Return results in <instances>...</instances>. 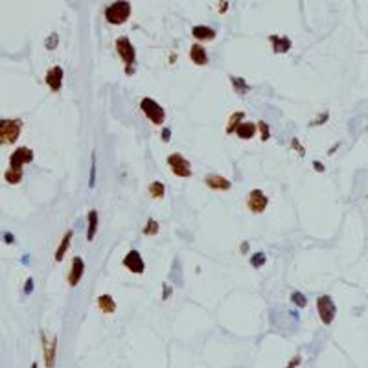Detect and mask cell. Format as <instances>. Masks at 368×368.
I'll return each instance as SVG.
<instances>
[{
    "label": "cell",
    "mask_w": 368,
    "mask_h": 368,
    "mask_svg": "<svg viewBox=\"0 0 368 368\" xmlns=\"http://www.w3.org/2000/svg\"><path fill=\"white\" fill-rule=\"evenodd\" d=\"M313 168L317 169V171H321V173H322V171H324V166H322L321 162H317V161L313 162Z\"/></svg>",
    "instance_id": "cell-34"
},
{
    "label": "cell",
    "mask_w": 368,
    "mask_h": 368,
    "mask_svg": "<svg viewBox=\"0 0 368 368\" xmlns=\"http://www.w3.org/2000/svg\"><path fill=\"white\" fill-rule=\"evenodd\" d=\"M265 261H267V256L263 253H256L251 256V265H253L254 269H260L265 265Z\"/></svg>",
    "instance_id": "cell-24"
},
{
    "label": "cell",
    "mask_w": 368,
    "mask_h": 368,
    "mask_svg": "<svg viewBox=\"0 0 368 368\" xmlns=\"http://www.w3.org/2000/svg\"><path fill=\"white\" fill-rule=\"evenodd\" d=\"M326 120H328V113H324V115H322L321 118H319V120H315L313 125H321V123H322V122H326Z\"/></svg>",
    "instance_id": "cell-33"
},
{
    "label": "cell",
    "mask_w": 368,
    "mask_h": 368,
    "mask_svg": "<svg viewBox=\"0 0 368 368\" xmlns=\"http://www.w3.org/2000/svg\"><path fill=\"white\" fill-rule=\"evenodd\" d=\"M129 17H131V4L127 0H116V2H113L111 6L105 8V21L109 24L120 26V24L127 23Z\"/></svg>",
    "instance_id": "cell-2"
},
{
    "label": "cell",
    "mask_w": 368,
    "mask_h": 368,
    "mask_svg": "<svg viewBox=\"0 0 368 368\" xmlns=\"http://www.w3.org/2000/svg\"><path fill=\"white\" fill-rule=\"evenodd\" d=\"M23 133V122L17 118H4L0 120V146H8V144H15L19 137Z\"/></svg>",
    "instance_id": "cell-3"
},
{
    "label": "cell",
    "mask_w": 368,
    "mask_h": 368,
    "mask_svg": "<svg viewBox=\"0 0 368 368\" xmlns=\"http://www.w3.org/2000/svg\"><path fill=\"white\" fill-rule=\"evenodd\" d=\"M267 195L261 192V190H253L247 197V207L253 214H263L265 208H267Z\"/></svg>",
    "instance_id": "cell-8"
},
{
    "label": "cell",
    "mask_w": 368,
    "mask_h": 368,
    "mask_svg": "<svg viewBox=\"0 0 368 368\" xmlns=\"http://www.w3.org/2000/svg\"><path fill=\"white\" fill-rule=\"evenodd\" d=\"M168 164L177 177H192V164L181 153H173L168 157Z\"/></svg>",
    "instance_id": "cell-7"
},
{
    "label": "cell",
    "mask_w": 368,
    "mask_h": 368,
    "mask_svg": "<svg viewBox=\"0 0 368 368\" xmlns=\"http://www.w3.org/2000/svg\"><path fill=\"white\" fill-rule=\"evenodd\" d=\"M83 273H85V261L81 260L79 256H76V258L72 260V269H70V275H69L70 287H76V285L81 282V278H83Z\"/></svg>",
    "instance_id": "cell-11"
},
{
    "label": "cell",
    "mask_w": 368,
    "mask_h": 368,
    "mask_svg": "<svg viewBox=\"0 0 368 368\" xmlns=\"http://www.w3.org/2000/svg\"><path fill=\"white\" fill-rule=\"evenodd\" d=\"M230 81H232V87H234V91L238 92L239 96H245L247 92L251 91V87L247 85V81L243 79V77H230Z\"/></svg>",
    "instance_id": "cell-20"
},
{
    "label": "cell",
    "mask_w": 368,
    "mask_h": 368,
    "mask_svg": "<svg viewBox=\"0 0 368 368\" xmlns=\"http://www.w3.org/2000/svg\"><path fill=\"white\" fill-rule=\"evenodd\" d=\"M4 238H6V241H13V236H11V234H6Z\"/></svg>",
    "instance_id": "cell-36"
},
{
    "label": "cell",
    "mask_w": 368,
    "mask_h": 368,
    "mask_svg": "<svg viewBox=\"0 0 368 368\" xmlns=\"http://www.w3.org/2000/svg\"><path fill=\"white\" fill-rule=\"evenodd\" d=\"M116 52H118L120 59L125 65V74L133 76L135 74V67H137V52H135V46L131 45L129 37L116 39Z\"/></svg>",
    "instance_id": "cell-1"
},
{
    "label": "cell",
    "mask_w": 368,
    "mask_h": 368,
    "mask_svg": "<svg viewBox=\"0 0 368 368\" xmlns=\"http://www.w3.org/2000/svg\"><path fill=\"white\" fill-rule=\"evenodd\" d=\"M24 291H26V295H30V293L33 291V280H31V278H28V280H26V287H24Z\"/></svg>",
    "instance_id": "cell-31"
},
{
    "label": "cell",
    "mask_w": 368,
    "mask_h": 368,
    "mask_svg": "<svg viewBox=\"0 0 368 368\" xmlns=\"http://www.w3.org/2000/svg\"><path fill=\"white\" fill-rule=\"evenodd\" d=\"M55 46H57V35H55V33H52V35H50V39L46 41V48H55Z\"/></svg>",
    "instance_id": "cell-30"
},
{
    "label": "cell",
    "mask_w": 368,
    "mask_h": 368,
    "mask_svg": "<svg viewBox=\"0 0 368 368\" xmlns=\"http://www.w3.org/2000/svg\"><path fill=\"white\" fill-rule=\"evenodd\" d=\"M96 230H98V212H96V210H91V212H89V229H87V239H89V241L94 239Z\"/></svg>",
    "instance_id": "cell-19"
},
{
    "label": "cell",
    "mask_w": 368,
    "mask_h": 368,
    "mask_svg": "<svg viewBox=\"0 0 368 368\" xmlns=\"http://www.w3.org/2000/svg\"><path fill=\"white\" fill-rule=\"evenodd\" d=\"M98 307H100L101 313L111 315L116 311V302L111 295H101V297H98Z\"/></svg>",
    "instance_id": "cell-16"
},
{
    "label": "cell",
    "mask_w": 368,
    "mask_h": 368,
    "mask_svg": "<svg viewBox=\"0 0 368 368\" xmlns=\"http://www.w3.org/2000/svg\"><path fill=\"white\" fill-rule=\"evenodd\" d=\"M269 41H271V45H273V50H275V54H287L289 50H291V39L289 37H280V35H271L269 37Z\"/></svg>",
    "instance_id": "cell-14"
},
{
    "label": "cell",
    "mask_w": 368,
    "mask_h": 368,
    "mask_svg": "<svg viewBox=\"0 0 368 368\" xmlns=\"http://www.w3.org/2000/svg\"><path fill=\"white\" fill-rule=\"evenodd\" d=\"M205 184H207L208 188H212V190H221V192H227V190L232 188V183H230L229 179H225L221 175H215V173H210V175L205 177Z\"/></svg>",
    "instance_id": "cell-12"
},
{
    "label": "cell",
    "mask_w": 368,
    "mask_h": 368,
    "mask_svg": "<svg viewBox=\"0 0 368 368\" xmlns=\"http://www.w3.org/2000/svg\"><path fill=\"white\" fill-rule=\"evenodd\" d=\"M225 6H227V2H221V9H219L221 13H225V11H227V8H225Z\"/></svg>",
    "instance_id": "cell-35"
},
{
    "label": "cell",
    "mask_w": 368,
    "mask_h": 368,
    "mask_svg": "<svg viewBox=\"0 0 368 368\" xmlns=\"http://www.w3.org/2000/svg\"><path fill=\"white\" fill-rule=\"evenodd\" d=\"M243 118H245V113H243V111H238V113H234V115L230 116L229 125H227V133H229V135H232V133H234V129L238 127V123L241 122Z\"/></svg>",
    "instance_id": "cell-21"
},
{
    "label": "cell",
    "mask_w": 368,
    "mask_h": 368,
    "mask_svg": "<svg viewBox=\"0 0 368 368\" xmlns=\"http://www.w3.org/2000/svg\"><path fill=\"white\" fill-rule=\"evenodd\" d=\"M149 193H151V197H155V199H162L164 197V184L161 181L151 183L149 184Z\"/></svg>",
    "instance_id": "cell-23"
},
{
    "label": "cell",
    "mask_w": 368,
    "mask_h": 368,
    "mask_svg": "<svg viewBox=\"0 0 368 368\" xmlns=\"http://www.w3.org/2000/svg\"><path fill=\"white\" fill-rule=\"evenodd\" d=\"M31 161H33V151H31L30 147H19L9 157V169L23 171L24 166L30 164Z\"/></svg>",
    "instance_id": "cell-6"
},
{
    "label": "cell",
    "mask_w": 368,
    "mask_h": 368,
    "mask_svg": "<svg viewBox=\"0 0 368 368\" xmlns=\"http://www.w3.org/2000/svg\"><path fill=\"white\" fill-rule=\"evenodd\" d=\"M72 236H74L72 230H69V232L65 234V238L61 239V245H59V249L55 251V261H63V258H65V254H67V251H69V247H70Z\"/></svg>",
    "instance_id": "cell-18"
},
{
    "label": "cell",
    "mask_w": 368,
    "mask_h": 368,
    "mask_svg": "<svg viewBox=\"0 0 368 368\" xmlns=\"http://www.w3.org/2000/svg\"><path fill=\"white\" fill-rule=\"evenodd\" d=\"M91 188L96 186V159L92 157V166H91V183H89Z\"/></svg>",
    "instance_id": "cell-28"
},
{
    "label": "cell",
    "mask_w": 368,
    "mask_h": 368,
    "mask_svg": "<svg viewBox=\"0 0 368 368\" xmlns=\"http://www.w3.org/2000/svg\"><path fill=\"white\" fill-rule=\"evenodd\" d=\"M190 59H192L195 65H199V67H205L208 63V54L207 50L203 48L201 45H193L192 48H190Z\"/></svg>",
    "instance_id": "cell-15"
},
{
    "label": "cell",
    "mask_w": 368,
    "mask_h": 368,
    "mask_svg": "<svg viewBox=\"0 0 368 368\" xmlns=\"http://www.w3.org/2000/svg\"><path fill=\"white\" fill-rule=\"evenodd\" d=\"M291 147H295V149H297V151H299V155H302V157H304V153H306V149H304V147L300 146V144H299V140H297V138H293V142H291Z\"/></svg>",
    "instance_id": "cell-29"
},
{
    "label": "cell",
    "mask_w": 368,
    "mask_h": 368,
    "mask_svg": "<svg viewBox=\"0 0 368 368\" xmlns=\"http://www.w3.org/2000/svg\"><path fill=\"white\" fill-rule=\"evenodd\" d=\"M258 129L261 131V142H267L269 137H271V129H269V123L267 122H260L256 125Z\"/></svg>",
    "instance_id": "cell-27"
},
{
    "label": "cell",
    "mask_w": 368,
    "mask_h": 368,
    "mask_svg": "<svg viewBox=\"0 0 368 368\" xmlns=\"http://www.w3.org/2000/svg\"><path fill=\"white\" fill-rule=\"evenodd\" d=\"M169 138H171V131L166 127V129H162V140L164 142H169Z\"/></svg>",
    "instance_id": "cell-32"
},
{
    "label": "cell",
    "mask_w": 368,
    "mask_h": 368,
    "mask_svg": "<svg viewBox=\"0 0 368 368\" xmlns=\"http://www.w3.org/2000/svg\"><path fill=\"white\" fill-rule=\"evenodd\" d=\"M192 35L197 41H212V39H215V31L208 26H193Z\"/></svg>",
    "instance_id": "cell-17"
},
{
    "label": "cell",
    "mask_w": 368,
    "mask_h": 368,
    "mask_svg": "<svg viewBox=\"0 0 368 368\" xmlns=\"http://www.w3.org/2000/svg\"><path fill=\"white\" fill-rule=\"evenodd\" d=\"M142 232H144L146 236H155V234H159V223L155 221V219H149Z\"/></svg>",
    "instance_id": "cell-26"
},
{
    "label": "cell",
    "mask_w": 368,
    "mask_h": 368,
    "mask_svg": "<svg viewBox=\"0 0 368 368\" xmlns=\"http://www.w3.org/2000/svg\"><path fill=\"white\" fill-rule=\"evenodd\" d=\"M140 109H142V113L146 115V118L153 125H162L164 120H166V111L151 98H144L140 101Z\"/></svg>",
    "instance_id": "cell-4"
},
{
    "label": "cell",
    "mask_w": 368,
    "mask_h": 368,
    "mask_svg": "<svg viewBox=\"0 0 368 368\" xmlns=\"http://www.w3.org/2000/svg\"><path fill=\"white\" fill-rule=\"evenodd\" d=\"M234 133L238 135L241 140H251V138L256 137V133H258V127H256V123L254 122H241L238 123V127L234 129Z\"/></svg>",
    "instance_id": "cell-13"
},
{
    "label": "cell",
    "mask_w": 368,
    "mask_h": 368,
    "mask_svg": "<svg viewBox=\"0 0 368 368\" xmlns=\"http://www.w3.org/2000/svg\"><path fill=\"white\" fill-rule=\"evenodd\" d=\"M123 265L129 269L133 275H142V273L146 271V263H144V260H142L140 253H138V251H135V249L125 254V258H123Z\"/></svg>",
    "instance_id": "cell-9"
},
{
    "label": "cell",
    "mask_w": 368,
    "mask_h": 368,
    "mask_svg": "<svg viewBox=\"0 0 368 368\" xmlns=\"http://www.w3.org/2000/svg\"><path fill=\"white\" fill-rule=\"evenodd\" d=\"M4 179H6V183L8 184H19L21 181H23V171H15V169H6V173H4Z\"/></svg>",
    "instance_id": "cell-22"
},
{
    "label": "cell",
    "mask_w": 368,
    "mask_h": 368,
    "mask_svg": "<svg viewBox=\"0 0 368 368\" xmlns=\"http://www.w3.org/2000/svg\"><path fill=\"white\" fill-rule=\"evenodd\" d=\"M317 311H319V317H321L322 324L330 326L331 322L335 321L337 306H335V302L331 300V297L324 295V297H321V299L317 300Z\"/></svg>",
    "instance_id": "cell-5"
},
{
    "label": "cell",
    "mask_w": 368,
    "mask_h": 368,
    "mask_svg": "<svg viewBox=\"0 0 368 368\" xmlns=\"http://www.w3.org/2000/svg\"><path fill=\"white\" fill-rule=\"evenodd\" d=\"M63 76H65V72L61 67H52L46 74V85L54 92H59L63 87Z\"/></svg>",
    "instance_id": "cell-10"
},
{
    "label": "cell",
    "mask_w": 368,
    "mask_h": 368,
    "mask_svg": "<svg viewBox=\"0 0 368 368\" xmlns=\"http://www.w3.org/2000/svg\"><path fill=\"white\" fill-rule=\"evenodd\" d=\"M291 302L295 304V306H299V307H306L307 306V299L299 291L291 293Z\"/></svg>",
    "instance_id": "cell-25"
}]
</instances>
